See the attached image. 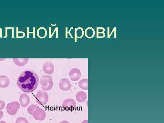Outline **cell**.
Instances as JSON below:
<instances>
[{"mask_svg": "<svg viewBox=\"0 0 164 123\" xmlns=\"http://www.w3.org/2000/svg\"><path fill=\"white\" fill-rule=\"evenodd\" d=\"M36 99L38 104L41 105H44L48 102L49 96L46 92L43 90H40L37 93Z\"/></svg>", "mask_w": 164, "mask_h": 123, "instance_id": "3957f363", "label": "cell"}, {"mask_svg": "<svg viewBox=\"0 0 164 123\" xmlns=\"http://www.w3.org/2000/svg\"><path fill=\"white\" fill-rule=\"evenodd\" d=\"M33 116L36 121H43L45 119L46 114L44 110L39 108L34 112Z\"/></svg>", "mask_w": 164, "mask_h": 123, "instance_id": "52a82bcc", "label": "cell"}, {"mask_svg": "<svg viewBox=\"0 0 164 123\" xmlns=\"http://www.w3.org/2000/svg\"><path fill=\"white\" fill-rule=\"evenodd\" d=\"M0 123H6V122L5 121H0Z\"/></svg>", "mask_w": 164, "mask_h": 123, "instance_id": "603a6c76", "label": "cell"}, {"mask_svg": "<svg viewBox=\"0 0 164 123\" xmlns=\"http://www.w3.org/2000/svg\"><path fill=\"white\" fill-rule=\"evenodd\" d=\"M84 34L87 38H92L95 35V31L92 27H88L85 30Z\"/></svg>", "mask_w": 164, "mask_h": 123, "instance_id": "5bb4252c", "label": "cell"}, {"mask_svg": "<svg viewBox=\"0 0 164 123\" xmlns=\"http://www.w3.org/2000/svg\"><path fill=\"white\" fill-rule=\"evenodd\" d=\"M81 123H88V120H84V121H82Z\"/></svg>", "mask_w": 164, "mask_h": 123, "instance_id": "7402d4cb", "label": "cell"}, {"mask_svg": "<svg viewBox=\"0 0 164 123\" xmlns=\"http://www.w3.org/2000/svg\"><path fill=\"white\" fill-rule=\"evenodd\" d=\"M39 83L37 74L32 70L25 71L18 77L17 85L19 89L24 93H28L35 90Z\"/></svg>", "mask_w": 164, "mask_h": 123, "instance_id": "6da1fadb", "label": "cell"}, {"mask_svg": "<svg viewBox=\"0 0 164 123\" xmlns=\"http://www.w3.org/2000/svg\"><path fill=\"white\" fill-rule=\"evenodd\" d=\"M5 102L3 101L0 100V111L2 110L5 107Z\"/></svg>", "mask_w": 164, "mask_h": 123, "instance_id": "d6986e66", "label": "cell"}, {"mask_svg": "<svg viewBox=\"0 0 164 123\" xmlns=\"http://www.w3.org/2000/svg\"><path fill=\"white\" fill-rule=\"evenodd\" d=\"M29 61L28 58H13V61L15 64L19 67H23L27 64Z\"/></svg>", "mask_w": 164, "mask_h": 123, "instance_id": "4fadbf2b", "label": "cell"}, {"mask_svg": "<svg viewBox=\"0 0 164 123\" xmlns=\"http://www.w3.org/2000/svg\"><path fill=\"white\" fill-rule=\"evenodd\" d=\"M3 116V112L2 111H0V120L2 119Z\"/></svg>", "mask_w": 164, "mask_h": 123, "instance_id": "ffe728a7", "label": "cell"}, {"mask_svg": "<svg viewBox=\"0 0 164 123\" xmlns=\"http://www.w3.org/2000/svg\"><path fill=\"white\" fill-rule=\"evenodd\" d=\"M43 69L44 73L48 75H52L54 71V64L50 62H46L43 65Z\"/></svg>", "mask_w": 164, "mask_h": 123, "instance_id": "9c48e42d", "label": "cell"}, {"mask_svg": "<svg viewBox=\"0 0 164 123\" xmlns=\"http://www.w3.org/2000/svg\"><path fill=\"white\" fill-rule=\"evenodd\" d=\"M62 106L66 111H72L76 108V104L73 99H68L64 101Z\"/></svg>", "mask_w": 164, "mask_h": 123, "instance_id": "8992f818", "label": "cell"}, {"mask_svg": "<svg viewBox=\"0 0 164 123\" xmlns=\"http://www.w3.org/2000/svg\"><path fill=\"white\" fill-rule=\"evenodd\" d=\"M10 81L8 77L5 75H0V88L5 89L8 87Z\"/></svg>", "mask_w": 164, "mask_h": 123, "instance_id": "8fae6325", "label": "cell"}, {"mask_svg": "<svg viewBox=\"0 0 164 123\" xmlns=\"http://www.w3.org/2000/svg\"><path fill=\"white\" fill-rule=\"evenodd\" d=\"M19 101L20 105H21L23 108L27 107L30 102V99L29 96L26 93H23L20 95L19 98Z\"/></svg>", "mask_w": 164, "mask_h": 123, "instance_id": "30bf717a", "label": "cell"}, {"mask_svg": "<svg viewBox=\"0 0 164 123\" xmlns=\"http://www.w3.org/2000/svg\"><path fill=\"white\" fill-rule=\"evenodd\" d=\"M59 123H69V122L68 121H62L60 122H59Z\"/></svg>", "mask_w": 164, "mask_h": 123, "instance_id": "44dd1931", "label": "cell"}, {"mask_svg": "<svg viewBox=\"0 0 164 123\" xmlns=\"http://www.w3.org/2000/svg\"><path fill=\"white\" fill-rule=\"evenodd\" d=\"M71 83L67 79H63L59 83V87L60 90L65 91L69 90L71 88Z\"/></svg>", "mask_w": 164, "mask_h": 123, "instance_id": "ba28073f", "label": "cell"}, {"mask_svg": "<svg viewBox=\"0 0 164 123\" xmlns=\"http://www.w3.org/2000/svg\"><path fill=\"white\" fill-rule=\"evenodd\" d=\"M40 83L43 90L44 91L50 90L54 86L53 77L48 75L43 76L40 79Z\"/></svg>", "mask_w": 164, "mask_h": 123, "instance_id": "7a4b0ae2", "label": "cell"}, {"mask_svg": "<svg viewBox=\"0 0 164 123\" xmlns=\"http://www.w3.org/2000/svg\"><path fill=\"white\" fill-rule=\"evenodd\" d=\"M78 85L79 88L85 90H88V79H82L79 82Z\"/></svg>", "mask_w": 164, "mask_h": 123, "instance_id": "9a60e30c", "label": "cell"}, {"mask_svg": "<svg viewBox=\"0 0 164 123\" xmlns=\"http://www.w3.org/2000/svg\"><path fill=\"white\" fill-rule=\"evenodd\" d=\"M5 60V58H0V61H3V60Z\"/></svg>", "mask_w": 164, "mask_h": 123, "instance_id": "cb8c5ba5", "label": "cell"}, {"mask_svg": "<svg viewBox=\"0 0 164 123\" xmlns=\"http://www.w3.org/2000/svg\"><path fill=\"white\" fill-rule=\"evenodd\" d=\"M20 107V104L18 102L13 101L7 104L6 109L7 113L10 115H15Z\"/></svg>", "mask_w": 164, "mask_h": 123, "instance_id": "277c9868", "label": "cell"}, {"mask_svg": "<svg viewBox=\"0 0 164 123\" xmlns=\"http://www.w3.org/2000/svg\"><path fill=\"white\" fill-rule=\"evenodd\" d=\"M70 79L73 81H77L82 77V73L80 70L76 68L72 69L69 72Z\"/></svg>", "mask_w": 164, "mask_h": 123, "instance_id": "5b68a950", "label": "cell"}, {"mask_svg": "<svg viewBox=\"0 0 164 123\" xmlns=\"http://www.w3.org/2000/svg\"><path fill=\"white\" fill-rule=\"evenodd\" d=\"M76 99L78 102H84L87 100V94H86V93L84 92L83 91L79 92L76 95Z\"/></svg>", "mask_w": 164, "mask_h": 123, "instance_id": "7c38bea8", "label": "cell"}, {"mask_svg": "<svg viewBox=\"0 0 164 123\" xmlns=\"http://www.w3.org/2000/svg\"><path fill=\"white\" fill-rule=\"evenodd\" d=\"M39 108V107H38V106H37V105H34V104H33V105H31L27 108V112H28L29 114H31V115H33L34 112L37 109H38Z\"/></svg>", "mask_w": 164, "mask_h": 123, "instance_id": "2e32d148", "label": "cell"}, {"mask_svg": "<svg viewBox=\"0 0 164 123\" xmlns=\"http://www.w3.org/2000/svg\"><path fill=\"white\" fill-rule=\"evenodd\" d=\"M84 35V31L81 27L78 28L76 30V35L79 38H82Z\"/></svg>", "mask_w": 164, "mask_h": 123, "instance_id": "e0dca14e", "label": "cell"}, {"mask_svg": "<svg viewBox=\"0 0 164 123\" xmlns=\"http://www.w3.org/2000/svg\"><path fill=\"white\" fill-rule=\"evenodd\" d=\"M15 123H29L26 118L24 117H18L16 119Z\"/></svg>", "mask_w": 164, "mask_h": 123, "instance_id": "ac0fdd59", "label": "cell"}]
</instances>
